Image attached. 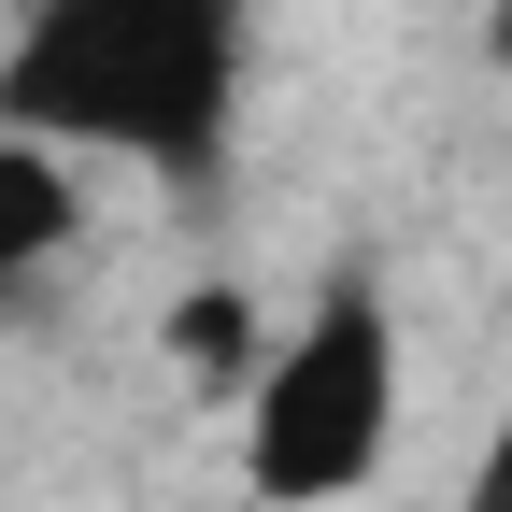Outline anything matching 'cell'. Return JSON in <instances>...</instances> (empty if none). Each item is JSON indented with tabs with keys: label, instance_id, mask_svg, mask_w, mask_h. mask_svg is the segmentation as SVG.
<instances>
[{
	"label": "cell",
	"instance_id": "obj_1",
	"mask_svg": "<svg viewBox=\"0 0 512 512\" xmlns=\"http://www.w3.org/2000/svg\"><path fill=\"white\" fill-rule=\"evenodd\" d=\"M242 100V0H43L0 57V128L57 157H143L214 185Z\"/></svg>",
	"mask_w": 512,
	"mask_h": 512
},
{
	"label": "cell",
	"instance_id": "obj_2",
	"mask_svg": "<svg viewBox=\"0 0 512 512\" xmlns=\"http://www.w3.org/2000/svg\"><path fill=\"white\" fill-rule=\"evenodd\" d=\"M384 441H399V313H384L370 285H328L285 356H256L242 484L271 512H328V498L384 484Z\"/></svg>",
	"mask_w": 512,
	"mask_h": 512
},
{
	"label": "cell",
	"instance_id": "obj_3",
	"mask_svg": "<svg viewBox=\"0 0 512 512\" xmlns=\"http://www.w3.org/2000/svg\"><path fill=\"white\" fill-rule=\"evenodd\" d=\"M86 228V200H72V157L57 143H29V128H0V299H15L29 271H57V242Z\"/></svg>",
	"mask_w": 512,
	"mask_h": 512
},
{
	"label": "cell",
	"instance_id": "obj_4",
	"mask_svg": "<svg viewBox=\"0 0 512 512\" xmlns=\"http://www.w3.org/2000/svg\"><path fill=\"white\" fill-rule=\"evenodd\" d=\"M171 356H185V384H200V399H242L256 384V299L242 285H200V299H171Z\"/></svg>",
	"mask_w": 512,
	"mask_h": 512
},
{
	"label": "cell",
	"instance_id": "obj_5",
	"mask_svg": "<svg viewBox=\"0 0 512 512\" xmlns=\"http://www.w3.org/2000/svg\"><path fill=\"white\" fill-rule=\"evenodd\" d=\"M456 512H512V399H498V427H484V456H470V498Z\"/></svg>",
	"mask_w": 512,
	"mask_h": 512
},
{
	"label": "cell",
	"instance_id": "obj_6",
	"mask_svg": "<svg viewBox=\"0 0 512 512\" xmlns=\"http://www.w3.org/2000/svg\"><path fill=\"white\" fill-rule=\"evenodd\" d=\"M498 57H512V0H498Z\"/></svg>",
	"mask_w": 512,
	"mask_h": 512
}]
</instances>
